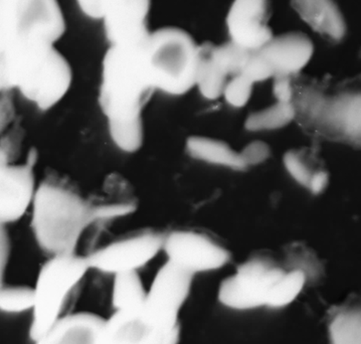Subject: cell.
Here are the masks:
<instances>
[{
  "instance_id": "obj_1",
  "label": "cell",
  "mask_w": 361,
  "mask_h": 344,
  "mask_svg": "<svg viewBox=\"0 0 361 344\" xmlns=\"http://www.w3.org/2000/svg\"><path fill=\"white\" fill-rule=\"evenodd\" d=\"M30 207L35 241L51 256L75 253L93 223L87 199L59 174H49L37 185Z\"/></svg>"
},
{
  "instance_id": "obj_2",
  "label": "cell",
  "mask_w": 361,
  "mask_h": 344,
  "mask_svg": "<svg viewBox=\"0 0 361 344\" xmlns=\"http://www.w3.org/2000/svg\"><path fill=\"white\" fill-rule=\"evenodd\" d=\"M145 42L111 44L104 56L98 102L107 121L142 116L157 91L146 63Z\"/></svg>"
},
{
  "instance_id": "obj_3",
  "label": "cell",
  "mask_w": 361,
  "mask_h": 344,
  "mask_svg": "<svg viewBox=\"0 0 361 344\" xmlns=\"http://www.w3.org/2000/svg\"><path fill=\"white\" fill-rule=\"evenodd\" d=\"M90 270L86 256H51L42 266L34 287L35 304L30 336L37 340L65 317L71 296Z\"/></svg>"
},
{
  "instance_id": "obj_4",
  "label": "cell",
  "mask_w": 361,
  "mask_h": 344,
  "mask_svg": "<svg viewBox=\"0 0 361 344\" xmlns=\"http://www.w3.org/2000/svg\"><path fill=\"white\" fill-rule=\"evenodd\" d=\"M145 56L155 90L180 96L195 86L198 46L180 28L164 27L149 32Z\"/></svg>"
},
{
  "instance_id": "obj_5",
  "label": "cell",
  "mask_w": 361,
  "mask_h": 344,
  "mask_svg": "<svg viewBox=\"0 0 361 344\" xmlns=\"http://www.w3.org/2000/svg\"><path fill=\"white\" fill-rule=\"evenodd\" d=\"M296 118L300 117L302 123L316 127L315 131L331 134L339 138L343 133L348 137L360 135V96L355 91L343 90L341 93L328 95L318 84L294 81L293 97L291 101Z\"/></svg>"
},
{
  "instance_id": "obj_6",
  "label": "cell",
  "mask_w": 361,
  "mask_h": 344,
  "mask_svg": "<svg viewBox=\"0 0 361 344\" xmlns=\"http://www.w3.org/2000/svg\"><path fill=\"white\" fill-rule=\"evenodd\" d=\"M66 32L58 0H0V48L18 42L55 44Z\"/></svg>"
},
{
  "instance_id": "obj_7",
  "label": "cell",
  "mask_w": 361,
  "mask_h": 344,
  "mask_svg": "<svg viewBox=\"0 0 361 344\" xmlns=\"http://www.w3.org/2000/svg\"><path fill=\"white\" fill-rule=\"evenodd\" d=\"M287 269L269 251H258L237 268L235 274L221 281L219 300L237 310L254 309L267 305L269 294L282 279Z\"/></svg>"
},
{
  "instance_id": "obj_8",
  "label": "cell",
  "mask_w": 361,
  "mask_h": 344,
  "mask_svg": "<svg viewBox=\"0 0 361 344\" xmlns=\"http://www.w3.org/2000/svg\"><path fill=\"white\" fill-rule=\"evenodd\" d=\"M164 233L142 228L119 238L86 256L90 270L113 276L138 272L162 251Z\"/></svg>"
},
{
  "instance_id": "obj_9",
  "label": "cell",
  "mask_w": 361,
  "mask_h": 344,
  "mask_svg": "<svg viewBox=\"0 0 361 344\" xmlns=\"http://www.w3.org/2000/svg\"><path fill=\"white\" fill-rule=\"evenodd\" d=\"M162 250L167 261L193 275L223 268L232 257L218 235L200 228H178L164 233Z\"/></svg>"
},
{
  "instance_id": "obj_10",
  "label": "cell",
  "mask_w": 361,
  "mask_h": 344,
  "mask_svg": "<svg viewBox=\"0 0 361 344\" xmlns=\"http://www.w3.org/2000/svg\"><path fill=\"white\" fill-rule=\"evenodd\" d=\"M82 13L103 20L110 44H133L149 35L147 16L151 0H77Z\"/></svg>"
},
{
  "instance_id": "obj_11",
  "label": "cell",
  "mask_w": 361,
  "mask_h": 344,
  "mask_svg": "<svg viewBox=\"0 0 361 344\" xmlns=\"http://www.w3.org/2000/svg\"><path fill=\"white\" fill-rule=\"evenodd\" d=\"M195 275L167 261L159 268L146 292L142 314L159 329L179 324V312L190 293Z\"/></svg>"
},
{
  "instance_id": "obj_12",
  "label": "cell",
  "mask_w": 361,
  "mask_h": 344,
  "mask_svg": "<svg viewBox=\"0 0 361 344\" xmlns=\"http://www.w3.org/2000/svg\"><path fill=\"white\" fill-rule=\"evenodd\" d=\"M37 159L35 150H30L25 164L0 167V225L20 221L32 207Z\"/></svg>"
},
{
  "instance_id": "obj_13",
  "label": "cell",
  "mask_w": 361,
  "mask_h": 344,
  "mask_svg": "<svg viewBox=\"0 0 361 344\" xmlns=\"http://www.w3.org/2000/svg\"><path fill=\"white\" fill-rule=\"evenodd\" d=\"M269 18V0H235L226 16L231 42L247 51H258L274 37Z\"/></svg>"
},
{
  "instance_id": "obj_14",
  "label": "cell",
  "mask_w": 361,
  "mask_h": 344,
  "mask_svg": "<svg viewBox=\"0 0 361 344\" xmlns=\"http://www.w3.org/2000/svg\"><path fill=\"white\" fill-rule=\"evenodd\" d=\"M72 82V68L55 48L35 76L18 91L39 110L48 111L67 95Z\"/></svg>"
},
{
  "instance_id": "obj_15",
  "label": "cell",
  "mask_w": 361,
  "mask_h": 344,
  "mask_svg": "<svg viewBox=\"0 0 361 344\" xmlns=\"http://www.w3.org/2000/svg\"><path fill=\"white\" fill-rule=\"evenodd\" d=\"M257 51L272 70L274 77L297 76L310 62L314 47L302 32H288L273 37Z\"/></svg>"
},
{
  "instance_id": "obj_16",
  "label": "cell",
  "mask_w": 361,
  "mask_h": 344,
  "mask_svg": "<svg viewBox=\"0 0 361 344\" xmlns=\"http://www.w3.org/2000/svg\"><path fill=\"white\" fill-rule=\"evenodd\" d=\"M141 310L114 311L104 321L102 343L164 344L167 336L180 327L157 328L145 319Z\"/></svg>"
},
{
  "instance_id": "obj_17",
  "label": "cell",
  "mask_w": 361,
  "mask_h": 344,
  "mask_svg": "<svg viewBox=\"0 0 361 344\" xmlns=\"http://www.w3.org/2000/svg\"><path fill=\"white\" fill-rule=\"evenodd\" d=\"M93 223L123 218L135 213L138 207L134 188L120 174L112 173L102 188L87 199Z\"/></svg>"
},
{
  "instance_id": "obj_18",
  "label": "cell",
  "mask_w": 361,
  "mask_h": 344,
  "mask_svg": "<svg viewBox=\"0 0 361 344\" xmlns=\"http://www.w3.org/2000/svg\"><path fill=\"white\" fill-rule=\"evenodd\" d=\"M104 318L90 312L65 315L35 344H103Z\"/></svg>"
},
{
  "instance_id": "obj_19",
  "label": "cell",
  "mask_w": 361,
  "mask_h": 344,
  "mask_svg": "<svg viewBox=\"0 0 361 344\" xmlns=\"http://www.w3.org/2000/svg\"><path fill=\"white\" fill-rule=\"evenodd\" d=\"M291 6L309 27L330 41L345 37V20L334 0H291Z\"/></svg>"
},
{
  "instance_id": "obj_20",
  "label": "cell",
  "mask_w": 361,
  "mask_h": 344,
  "mask_svg": "<svg viewBox=\"0 0 361 344\" xmlns=\"http://www.w3.org/2000/svg\"><path fill=\"white\" fill-rule=\"evenodd\" d=\"M186 152L192 159L214 166L228 167L233 171H244L247 169L240 153L235 152L225 141L193 135L185 143Z\"/></svg>"
},
{
  "instance_id": "obj_21",
  "label": "cell",
  "mask_w": 361,
  "mask_h": 344,
  "mask_svg": "<svg viewBox=\"0 0 361 344\" xmlns=\"http://www.w3.org/2000/svg\"><path fill=\"white\" fill-rule=\"evenodd\" d=\"M230 77L221 67L214 51V44L204 42L198 46L195 86L207 100H216L223 96Z\"/></svg>"
},
{
  "instance_id": "obj_22",
  "label": "cell",
  "mask_w": 361,
  "mask_h": 344,
  "mask_svg": "<svg viewBox=\"0 0 361 344\" xmlns=\"http://www.w3.org/2000/svg\"><path fill=\"white\" fill-rule=\"evenodd\" d=\"M332 344H360V305L355 295L332 308L329 313Z\"/></svg>"
},
{
  "instance_id": "obj_23",
  "label": "cell",
  "mask_w": 361,
  "mask_h": 344,
  "mask_svg": "<svg viewBox=\"0 0 361 344\" xmlns=\"http://www.w3.org/2000/svg\"><path fill=\"white\" fill-rule=\"evenodd\" d=\"M146 290L138 272L122 273L114 276L112 288V305L114 311L142 309Z\"/></svg>"
},
{
  "instance_id": "obj_24",
  "label": "cell",
  "mask_w": 361,
  "mask_h": 344,
  "mask_svg": "<svg viewBox=\"0 0 361 344\" xmlns=\"http://www.w3.org/2000/svg\"><path fill=\"white\" fill-rule=\"evenodd\" d=\"M283 162L290 176L308 190L314 179L326 171L315 153L308 147L290 149L285 153Z\"/></svg>"
},
{
  "instance_id": "obj_25",
  "label": "cell",
  "mask_w": 361,
  "mask_h": 344,
  "mask_svg": "<svg viewBox=\"0 0 361 344\" xmlns=\"http://www.w3.org/2000/svg\"><path fill=\"white\" fill-rule=\"evenodd\" d=\"M295 118L296 113L292 103L277 102L250 114L245 128L252 132L278 130L288 126Z\"/></svg>"
},
{
  "instance_id": "obj_26",
  "label": "cell",
  "mask_w": 361,
  "mask_h": 344,
  "mask_svg": "<svg viewBox=\"0 0 361 344\" xmlns=\"http://www.w3.org/2000/svg\"><path fill=\"white\" fill-rule=\"evenodd\" d=\"M284 252L287 270L301 271L305 275L307 281L321 279L324 269L312 249L303 242H294L287 245Z\"/></svg>"
},
{
  "instance_id": "obj_27",
  "label": "cell",
  "mask_w": 361,
  "mask_h": 344,
  "mask_svg": "<svg viewBox=\"0 0 361 344\" xmlns=\"http://www.w3.org/2000/svg\"><path fill=\"white\" fill-rule=\"evenodd\" d=\"M111 140L121 152L134 153L142 147L144 125L142 116L129 120L107 121Z\"/></svg>"
},
{
  "instance_id": "obj_28",
  "label": "cell",
  "mask_w": 361,
  "mask_h": 344,
  "mask_svg": "<svg viewBox=\"0 0 361 344\" xmlns=\"http://www.w3.org/2000/svg\"><path fill=\"white\" fill-rule=\"evenodd\" d=\"M307 283L305 275L299 270H287L282 279L271 290L267 305L278 308L289 305L299 296Z\"/></svg>"
},
{
  "instance_id": "obj_29",
  "label": "cell",
  "mask_w": 361,
  "mask_h": 344,
  "mask_svg": "<svg viewBox=\"0 0 361 344\" xmlns=\"http://www.w3.org/2000/svg\"><path fill=\"white\" fill-rule=\"evenodd\" d=\"M35 304L34 288L25 286L2 287L0 289V311L18 314L32 311Z\"/></svg>"
},
{
  "instance_id": "obj_30",
  "label": "cell",
  "mask_w": 361,
  "mask_h": 344,
  "mask_svg": "<svg viewBox=\"0 0 361 344\" xmlns=\"http://www.w3.org/2000/svg\"><path fill=\"white\" fill-rule=\"evenodd\" d=\"M254 84L242 74L235 75L228 79L223 96L226 102L235 108L245 107L249 103Z\"/></svg>"
},
{
  "instance_id": "obj_31",
  "label": "cell",
  "mask_w": 361,
  "mask_h": 344,
  "mask_svg": "<svg viewBox=\"0 0 361 344\" xmlns=\"http://www.w3.org/2000/svg\"><path fill=\"white\" fill-rule=\"evenodd\" d=\"M21 137L20 129L13 128L0 139V167L13 164L16 155L20 152Z\"/></svg>"
},
{
  "instance_id": "obj_32",
  "label": "cell",
  "mask_w": 361,
  "mask_h": 344,
  "mask_svg": "<svg viewBox=\"0 0 361 344\" xmlns=\"http://www.w3.org/2000/svg\"><path fill=\"white\" fill-rule=\"evenodd\" d=\"M239 153L240 159L247 168L249 166L264 164L270 159L271 148L264 141L255 140L245 145L242 152Z\"/></svg>"
},
{
  "instance_id": "obj_33",
  "label": "cell",
  "mask_w": 361,
  "mask_h": 344,
  "mask_svg": "<svg viewBox=\"0 0 361 344\" xmlns=\"http://www.w3.org/2000/svg\"><path fill=\"white\" fill-rule=\"evenodd\" d=\"M293 77L275 76L273 85V93L277 102L291 103L293 97Z\"/></svg>"
},
{
  "instance_id": "obj_34",
  "label": "cell",
  "mask_w": 361,
  "mask_h": 344,
  "mask_svg": "<svg viewBox=\"0 0 361 344\" xmlns=\"http://www.w3.org/2000/svg\"><path fill=\"white\" fill-rule=\"evenodd\" d=\"M14 113L16 111L11 97L7 92L0 93V133L6 130L7 126L13 122Z\"/></svg>"
},
{
  "instance_id": "obj_35",
  "label": "cell",
  "mask_w": 361,
  "mask_h": 344,
  "mask_svg": "<svg viewBox=\"0 0 361 344\" xmlns=\"http://www.w3.org/2000/svg\"><path fill=\"white\" fill-rule=\"evenodd\" d=\"M11 253V242L6 226L0 225V289L4 287V273Z\"/></svg>"
},
{
  "instance_id": "obj_36",
  "label": "cell",
  "mask_w": 361,
  "mask_h": 344,
  "mask_svg": "<svg viewBox=\"0 0 361 344\" xmlns=\"http://www.w3.org/2000/svg\"><path fill=\"white\" fill-rule=\"evenodd\" d=\"M11 89L8 76H7L6 55L4 49H0V93L8 92Z\"/></svg>"
}]
</instances>
